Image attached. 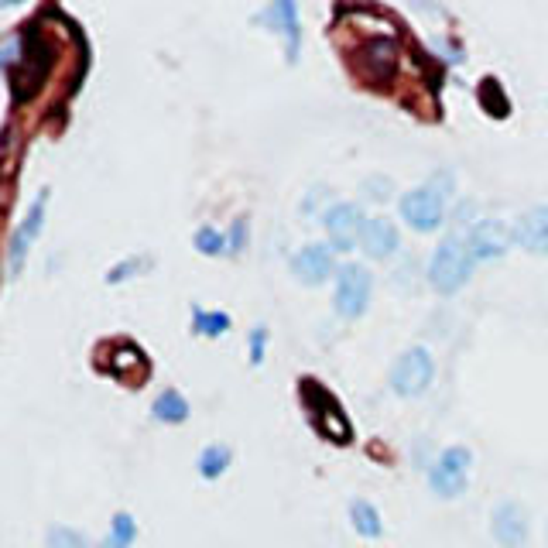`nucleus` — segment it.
I'll return each mask as SVG.
<instances>
[{"label": "nucleus", "mask_w": 548, "mask_h": 548, "mask_svg": "<svg viewBox=\"0 0 548 548\" xmlns=\"http://www.w3.org/2000/svg\"><path fill=\"white\" fill-rule=\"evenodd\" d=\"M470 274H473V257L466 251V240L459 233H449L446 240H439V247H435L429 261V285L439 295H456L470 281Z\"/></svg>", "instance_id": "nucleus-2"}, {"label": "nucleus", "mask_w": 548, "mask_h": 548, "mask_svg": "<svg viewBox=\"0 0 548 548\" xmlns=\"http://www.w3.org/2000/svg\"><path fill=\"white\" fill-rule=\"evenodd\" d=\"M470 470H473V453L466 446H449L442 449L439 459L432 463L429 470V487L435 497H446V501H453L466 490V483H470Z\"/></svg>", "instance_id": "nucleus-6"}, {"label": "nucleus", "mask_w": 548, "mask_h": 548, "mask_svg": "<svg viewBox=\"0 0 548 548\" xmlns=\"http://www.w3.org/2000/svg\"><path fill=\"white\" fill-rule=\"evenodd\" d=\"M364 223H367V216L357 203H333V206H326V213H322V230H326V237H329V247L340 254L360 247Z\"/></svg>", "instance_id": "nucleus-7"}, {"label": "nucleus", "mask_w": 548, "mask_h": 548, "mask_svg": "<svg viewBox=\"0 0 548 548\" xmlns=\"http://www.w3.org/2000/svg\"><path fill=\"white\" fill-rule=\"evenodd\" d=\"M192 326H196V333H203V336H223L230 329V316H227V312H203V309H196V312H192Z\"/></svg>", "instance_id": "nucleus-21"}, {"label": "nucleus", "mask_w": 548, "mask_h": 548, "mask_svg": "<svg viewBox=\"0 0 548 548\" xmlns=\"http://www.w3.org/2000/svg\"><path fill=\"white\" fill-rule=\"evenodd\" d=\"M196 251L206 254V257H220L227 251V237H223L216 227H199L196 230Z\"/></svg>", "instance_id": "nucleus-23"}, {"label": "nucleus", "mask_w": 548, "mask_h": 548, "mask_svg": "<svg viewBox=\"0 0 548 548\" xmlns=\"http://www.w3.org/2000/svg\"><path fill=\"white\" fill-rule=\"evenodd\" d=\"M45 209H48V189H38L35 203L28 206V216H24V223H21L18 230H14L11 251H7V261H11L14 274L21 271L24 257H28V251H31V244H35L38 233H42V227H45Z\"/></svg>", "instance_id": "nucleus-11"}, {"label": "nucleus", "mask_w": 548, "mask_h": 548, "mask_svg": "<svg viewBox=\"0 0 548 548\" xmlns=\"http://www.w3.org/2000/svg\"><path fill=\"white\" fill-rule=\"evenodd\" d=\"M401 220L415 233H435L446 220V203H442V196H435L429 185L411 189L401 196Z\"/></svg>", "instance_id": "nucleus-8"}, {"label": "nucleus", "mask_w": 548, "mask_h": 548, "mask_svg": "<svg viewBox=\"0 0 548 548\" xmlns=\"http://www.w3.org/2000/svg\"><path fill=\"white\" fill-rule=\"evenodd\" d=\"M137 538V525H134V518L131 514H124L120 511L117 518H114V525H110V535H107V542H103L100 548H127Z\"/></svg>", "instance_id": "nucleus-20"}, {"label": "nucleus", "mask_w": 548, "mask_h": 548, "mask_svg": "<svg viewBox=\"0 0 548 548\" xmlns=\"http://www.w3.org/2000/svg\"><path fill=\"white\" fill-rule=\"evenodd\" d=\"M477 100H480V107L487 110L490 117H507V114H511V100H507V93H504V86H501V79H497V76H483V83H480V90H477Z\"/></svg>", "instance_id": "nucleus-18"}, {"label": "nucleus", "mask_w": 548, "mask_h": 548, "mask_svg": "<svg viewBox=\"0 0 548 548\" xmlns=\"http://www.w3.org/2000/svg\"><path fill=\"white\" fill-rule=\"evenodd\" d=\"M466 251H470L473 261H494V257H504L514 244V230L501 220H477L470 230H466Z\"/></svg>", "instance_id": "nucleus-9"}, {"label": "nucleus", "mask_w": 548, "mask_h": 548, "mask_svg": "<svg viewBox=\"0 0 548 548\" xmlns=\"http://www.w3.org/2000/svg\"><path fill=\"white\" fill-rule=\"evenodd\" d=\"M322 196H326V189H322V185H319V189H312V196H305V203H302V213H316Z\"/></svg>", "instance_id": "nucleus-27"}, {"label": "nucleus", "mask_w": 548, "mask_h": 548, "mask_svg": "<svg viewBox=\"0 0 548 548\" xmlns=\"http://www.w3.org/2000/svg\"><path fill=\"white\" fill-rule=\"evenodd\" d=\"M370 292H374V274L357 261L343 264L336 271V295H333L336 316H343L346 322L360 319L370 305Z\"/></svg>", "instance_id": "nucleus-4"}, {"label": "nucleus", "mask_w": 548, "mask_h": 548, "mask_svg": "<svg viewBox=\"0 0 548 548\" xmlns=\"http://www.w3.org/2000/svg\"><path fill=\"white\" fill-rule=\"evenodd\" d=\"M257 21H264L274 35H285V59L298 62V48H302V24H298V7L292 0H274L271 7H264L257 14Z\"/></svg>", "instance_id": "nucleus-12"}, {"label": "nucleus", "mask_w": 548, "mask_h": 548, "mask_svg": "<svg viewBox=\"0 0 548 548\" xmlns=\"http://www.w3.org/2000/svg\"><path fill=\"white\" fill-rule=\"evenodd\" d=\"M490 535L501 548H525L528 542V511L518 501H504L490 514Z\"/></svg>", "instance_id": "nucleus-10"}, {"label": "nucleus", "mask_w": 548, "mask_h": 548, "mask_svg": "<svg viewBox=\"0 0 548 548\" xmlns=\"http://www.w3.org/2000/svg\"><path fill=\"white\" fill-rule=\"evenodd\" d=\"M189 411H192L189 401H185L175 388L161 391L155 398V405H151V415H155V422H161V425H182L185 418H189Z\"/></svg>", "instance_id": "nucleus-16"}, {"label": "nucleus", "mask_w": 548, "mask_h": 548, "mask_svg": "<svg viewBox=\"0 0 548 548\" xmlns=\"http://www.w3.org/2000/svg\"><path fill=\"white\" fill-rule=\"evenodd\" d=\"M264 350H268V326H257L251 333V364H261Z\"/></svg>", "instance_id": "nucleus-26"}, {"label": "nucleus", "mask_w": 548, "mask_h": 548, "mask_svg": "<svg viewBox=\"0 0 548 548\" xmlns=\"http://www.w3.org/2000/svg\"><path fill=\"white\" fill-rule=\"evenodd\" d=\"M230 446H223V442H213V446H206L203 453H199V473H203L206 480H220L223 473L230 470Z\"/></svg>", "instance_id": "nucleus-19"}, {"label": "nucleus", "mask_w": 548, "mask_h": 548, "mask_svg": "<svg viewBox=\"0 0 548 548\" xmlns=\"http://www.w3.org/2000/svg\"><path fill=\"white\" fill-rule=\"evenodd\" d=\"M398 247H401L398 227H394L388 216H370L364 223V233H360V251H364L370 261H388Z\"/></svg>", "instance_id": "nucleus-14"}, {"label": "nucleus", "mask_w": 548, "mask_h": 548, "mask_svg": "<svg viewBox=\"0 0 548 548\" xmlns=\"http://www.w3.org/2000/svg\"><path fill=\"white\" fill-rule=\"evenodd\" d=\"M435 377V360L425 346H408L391 367V391L398 398H422Z\"/></svg>", "instance_id": "nucleus-5"}, {"label": "nucleus", "mask_w": 548, "mask_h": 548, "mask_svg": "<svg viewBox=\"0 0 548 548\" xmlns=\"http://www.w3.org/2000/svg\"><path fill=\"white\" fill-rule=\"evenodd\" d=\"M247 247V216H237L227 233V254H240Z\"/></svg>", "instance_id": "nucleus-25"}, {"label": "nucleus", "mask_w": 548, "mask_h": 548, "mask_svg": "<svg viewBox=\"0 0 548 548\" xmlns=\"http://www.w3.org/2000/svg\"><path fill=\"white\" fill-rule=\"evenodd\" d=\"M336 268V257H333V247L329 244H305L302 251L292 257V274L295 281H302V285H322V281H329V274Z\"/></svg>", "instance_id": "nucleus-13"}, {"label": "nucleus", "mask_w": 548, "mask_h": 548, "mask_svg": "<svg viewBox=\"0 0 548 548\" xmlns=\"http://www.w3.org/2000/svg\"><path fill=\"white\" fill-rule=\"evenodd\" d=\"M48 548H93V545H90V538L79 535L76 528L55 525V528H48Z\"/></svg>", "instance_id": "nucleus-22"}, {"label": "nucleus", "mask_w": 548, "mask_h": 548, "mask_svg": "<svg viewBox=\"0 0 548 548\" xmlns=\"http://www.w3.org/2000/svg\"><path fill=\"white\" fill-rule=\"evenodd\" d=\"M514 244L528 254H548V206H531L514 223Z\"/></svg>", "instance_id": "nucleus-15"}, {"label": "nucleus", "mask_w": 548, "mask_h": 548, "mask_svg": "<svg viewBox=\"0 0 548 548\" xmlns=\"http://www.w3.org/2000/svg\"><path fill=\"white\" fill-rule=\"evenodd\" d=\"M302 401H305V411H309V422L322 439L329 442H350L353 439V429H350V418L340 401L333 398L319 381H302Z\"/></svg>", "instance_id": "nucleus-3"}, {"label": "nucleus", "mask_w": 548, "mask_h": 548, "mask_svg": "<svg viewBox=\"0 0 548 548\" xmlns=\"http://www.w3.org/2000/svg\"><path fill=\"white\" fill-rule=\"evenodd\" d=\"M151 268V257H127L124 264H117V268L107 271V285H117V281H127L134 271H144Z\"/></svg>", "instance_id": "nucleus-24"}, {"label": "nucleus", "mask_w": 548, "mask_h": 548, "mask_svg": "<svg viewBox=\"0 0 548 548\" xmlns=\"http://www.w3.org/2000/svg\"><path fill=\"white\" fill-rule=\"evenodd\" d=\"M350 521H353V531H357L360 538H381L384 535L381 511H377L370 501H364V497L350 501Z\"/></svg>", "instance_id": "nucleus-17"}, {"label": "nucleus", "mask_w": 548, "mask_h": 548, "mask_svg": "<svg viewBox=\"0 0 548 548\" xmlns=\"http://www.w3.org/2000/svg\"><path fill=\"white\" fill-rule=\"evenodd\" d=\"M401 42L398 35H367L364 42L350 48V69L367 86H388L398 76Z\"/></svg>", "instance_id": "nucleus-1"}]
</instances>
